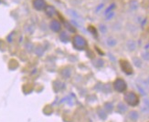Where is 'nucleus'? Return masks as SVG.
<instances>
[{
	"label": "nucleus",
	"mask_w": 149,
	"mask_h": 122,
	"mask_svg": "<svg viewBox=\"0 0 149 122\" xmlns=\"http://www.w3.org/2000/svg\"><path fill=\"white\" fill-rule=\"evenodd\" d=\"M65 38H67V40H69V37L67 36V34H66V33H62L61 36V41H63V42H67Z\"/></svg>",
	"instance_id": "15"
},
{
	"label": "nucleus",
	"mask_w": 149,
	"mask_h": 122,
	"mask_svg": "<svg viewBox=\"0 0 149 122\" xmlns=\"http://www.w3.org/2000/svg\"><path fill=\"white\" fill-rule=\"evenodd\" d=\"M141 57H142V59H143L144 60L149 61V51L148 50L143 51V52H142V54H141Z\"/></svg>",
	"instance_id": "10"
},
{
	"label": "nucleus",
	"mask_w": 149,
	"mask_h": 122,
	"mask_svg": "<svg viewBox=\"0 0 149 122\" xmlns=\"http://www.w3.org/2000/svg\"><path fill=\"white\" fill-rule=\"evenodd\" d=\"M33 6L36 9L41 10L45 8V1L44 0H34L33 1Z\"/></svg>",
	"instance_id": "6"
},
{
	"label": "nucleus",
	"mask_w": 149,
	"mask_h": 122,
	"mask_svg": "<svg viewBox=\"0 0 149 122\" xmlns=\"http://www.w3.org/2000/svg\"><path fill=\"white\" fill-rule=\"evenodd\" d=\"M138 6H139V5H138L137 1H135V0H134V1H132V2L130 3V8H131V9L135 10V9H137V8H138Z\"/></svg>",
	"instance_id": "13"
},
{
	"label": "nucleus",
	"mask_w": 149,
	"mask_h": 122,
	"mask_svg": "<svg viewBox=\"0 0 149 122\" xmlns=\"http://www.w3.org/2000/svg\"><path fill=\"white\" fill-rule=\"evenodd\" d=\"M125 46L128 51H130V52H133V51L136 50L137 48V44L134 39H128L125 43Z\"/></svg>",
	"instance_id": "4"
},
{
	"label": "nucleus",
	"mask_w": 149,
	"mask_h": 122,
	"mask_svg": "<svg viewBox=\"0 0 149 122\" xmlns=\"http://www.w3.org/2000/svg\"><path fill=\"white\" fill-rule=\"evenodd\" d=\"M133 63L136 68H142V65H143V63H142V59H139V57H133Z\"/></svg>",
	"instance_id": "9"
},
{
	"label": "nucleus",
	"mask_w": 149,
	"mask_h": 122,
	"mask_svg": "<svg viewBox=\"0 0 149 122\" xmlns=\"http://www.w3.org/2000/svg\"><path fill=\"white\" fill-rule=\"evenodd\" d=\"M147 82H148V84H149V78H148V79H147Z\"/></svg>",
	"instance_id": "18"
},
{
	"label": "nucleus",
	"mask_w": 149,
	"mask_h": 122,
	"mask_svg": "<svg viewBox=\"0 0 149 122\" xmlns=\"http://www.w3.org/2000/svg\"><path fill=\"white\" fill-rule=\"evenodd\" d=\"M128 118L132 121H136L139 119V113L137 111H135V110H132V111L129 112Z\"/></svg>",
	"instance_id": "8"
},
{
	"label": "nucleus",
	"mask_w": 149,
	"mask_h": 122,
	"mask_svg": "<svg viewBox=\"0 0 149 122\" xmlns=\"http://www.w3.org/2000/svg\"><path fill=\"white\" fill-rule=\"evenodd\" d=\"M114 6H115V4H112L111 6H110V8L105 11V14L104 15H108V13H109V11H111L113 8H114Z\"/></svg>",
	"instance_id": "16"
},
{
	"label": "nucleus",
	"mask_w": 149,
	"mask_h": 122,
	"mask_svg": "<svg viewBox=\"0 0 149 122\" xmlns=\"http://www.w3.org/2000/svg\"><path fill=\"white\" fill-rule=\"evenodd\" d=\"M50 28L54 32H59L61 30V26L57 20H53L52 22L50 23Z\"/></svg>",
	"instance_id": "7"
},
{
	"label": "nucleus",
	"mask_w": 149,
	"mask_h": 122,
	"mask_svg": "<svg viewBox=\"0 0 149 122\" xmlns=\"http://www.w3.org/2000/svg\"><path fill=\"white\" fill-rule=\"evenodd\" d=\"M113 31H120V30H122V25L120 24V23H117L116 22L113 26Z\"/></svg>",
	"instance_id": "14"
},
{
	"label": "nucleus",
	"mask_w": 149,
	"mask_h": 122,
	"mask_svg": "<svg viewBox=\"0 0 149 122\" xmlns=\"http://www.w3.org/2000/svg\"><path fill=\"white\" fill-rule=\"evenodd\" d=\"M110 14H111V15H109V16L107 17V19H111V18L114 16V13H113V12H111Z\"/></svg>",
	"instance_id": "17"
},
{
	"label": "nucleus",
	"mask_w": 149,
	"mask_h": 122,
	"mask_svg": "<svg viewBox=\"0 0 149 122\" xmlns=\"http://www.w3.org/2000/svg\"><path fill=\"white\" fill-rule=\"evenodd\" d=\"M73 45L74 47L78 49H83L86 47V40L81 36H76L73 38Z\"/></svg>",
	"instance_id": "2"
},
{
	"label": "nucleus",
	"mask_w": 149,
	"mask_h": 122,
	"mask_svg": "<svg viewBox=\"0 0 149 122\" xmlns=\"http://www.w3.org/2000/svg\"><path fill=\"white\" fill-rule=\"evenodd\" d=\"M117 108H119V110H120V111H122V112H125V111H126V110H127V107L125 105V103H123V102H121V103H119V104H118Z\"/></svg>",
	"instance_id": "12"
},
{
	"label": "nucleus",
	"mask_w": 149,
	"mask_h": 122,
	"mask_svg": "<svg viewBox=\"0 0 149 122\" xmlns=\"http://www.w3.org/2000/svg\"><path fill=\"white\" fill-rule=\"evenodd\" d=\"M125 100L128 105L133 106V107L138 105L139 103V99L137 97V95L134 92H128L127 94H125Z\"/></svg>",
	"instance_id": "1"
},
{
	"label": "nucleus",
	"mask_w": 149,
	"mask_h": 122,
	"mask_svg": "<svg viewBox=\"0 0 149 122\" xmlns=\"http://www.w3.org/2000/svg\"><path fill=\"white\" fill-rule=\"evenodd\" d=\"M99 30L101 31V33L102 34H106L107 31H108V28H107V26L104 25V24H101L99 26Z\"/></svg>",
	"instance_id": "11"
},
{
	"label": "nucleus",
	"mask_w": 149,
	"mask_h": 122,
	"mask_svg": "<svg viewBox=\"0 0 149 122\" xmlns=\"http://www.w3.org/2000/svg\"><path fill=\"white\" fill-rule=\"evenodd\" d=\"M105 44L109 48H114L118 44V40L114 37H107L105 39Z\"/></svg>",
	"instance_id": "5"
},
{
	"label": "nucleus",
	"mask_w": 149,
	"mask_h": 122,
	"mask_svg": "<svg viewBox=\"0 0 149 122\" xmlns=\"http://www.w3.org/2000/svg\"><path fill=\"white\" fill-rule=\"evenodd\" d=\"M113 88L116 91L118 92H124L126 89V83L122 79H117L113 83Z\"/></svg>",
	"instance_id": "3"
}]
</instances>
